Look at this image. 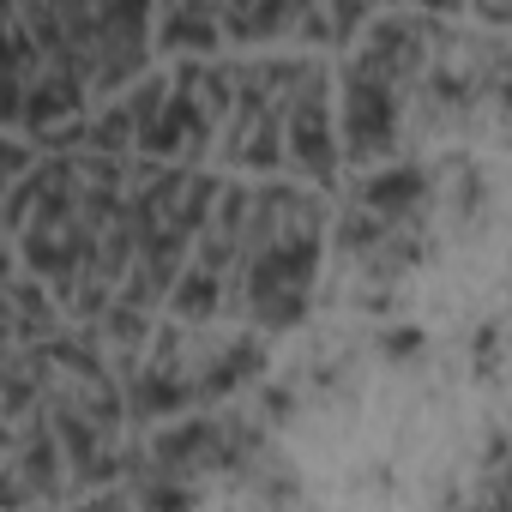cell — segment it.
I'll list each match as a JSON object with an SVG mask.
<instances>
[{
    "instance_id": "4",
    "label": "cell",
    "mask_w": 512,
    "mask_h": 512,
    "mask_svg": "<svg viewBox=\"0 0 512 512\" xmlns=\"http://www.w3.org/2000/svg\"><path fill=\"white\" fill-rule=\"evenodd\" d=\"M332 73L320 61H296V79H290V109H284V151H290V169L314 175V181H332L338 169V127H332Z\"/></svg>"
},
{
    "instance_id": "11",
    "label": "cell",
    "mask_w": 512,
    "mask_h": 512,
    "mask_svg": "<svg viewBox=\"0 0 512 512\" xmlns=\"http://www.w3.org/2000/svg\"><path fill=\"white\" fill-rule=\"evenodd\" d=\"M386 338H392V344H386L392 356H410V350H416V332H410V326H398V332H386Z\"/></svg>"
},
{
    "instance_id": "10",
    "label": "cell",
    "mask_w": 512,
    "mask_h": 512,
    "mask_svg": "<svg viewBox=\"0 0 512 512\" xmlns=\"http://www.w3.org/2000/svg\"><path fill=\"white\" fill-rule=\"evenodd\" d=\"M73 512H139V500L133 494H121V488H97L91 500H79Z\"/></svg>"
},
{
    "instance_id": "5",
    "label": "cell",
    "mask_w": 512,
    "mask_h": 512,
    "mask_svg": "<svg viewBox=\"0 0 512 512\" xmlns=\"http://www.w3.org/2000/svg\"><path fill=\"white\" fill-rule=\"evenodd\" d=\"M260 368H266V344H260V338L205 344V350H199V374H193L199 404H211V398H229V392L253 386V380H260Z\"/></svg>"
},
{
    "instance_id": "1",
    "label": "cell",
    "mask_w": 512,
    "mask_h": 512,
    "mask_svg": "<svg viewBox=\"0 0 512 512\" xmlns=\"http://www.w3.org/2000/svg\"><path fill=\"white\" fill-rule=\"evenodd\" d=\"M320 272V205L302 187H253L241 260L229 284V314H247L260 332H290L314 302Z\"/></svg>"
},
{
    "instance_id": "2",
    "label": "cell",
    "mask_w": 512,
    "mask_h": 512,
    "mask_svg": "<svg viewBox=\"0 0 512 512\" xmlns=\"http://www.w3.org/2000/svg\"><path fill=\"white\" fill-rule=\"evenodd\" d=\"M434 37H440V25L416 19V13L368 19V37L356 43L350 67H344V151L356 163H374L398 145L404 91L416 85Z\"/></svg>"
},
{
    "instance_id": "8",
    "label": "cell",
    "mask_w": 512,
    "mask_h": 512,
    "mask_svg": "<svg viewBox=\"0 0 512 512\" xmlns=\"http://www.w3.org/2000/svg\"><path fill=\"white\" fill-rule=\"evenodd\" d=\"M157 37H163V49H193V61H205V49L223 43V19H217V7H169V13H157Z\"/></svg>"
},
{
    "instance_id": "9",
    "label": "cell",
    "mask_w": 512,
    "mask_h": 512,
    "mask_svg": "<svg viewBox=\"0 0 512 512\" xmlns=\"http://www.w3.org/2000/svg\"><path fill=\"white\" fill-rule=\"evenodd\" d=\"M133 500H139V512H193V482H187V476H169V470H145V464H139Z\"/></svg>"
},
{
    "instance_id": "3",
    "label": "cell",
    "mask_w": 512,
    "mask_h": 512,
    "mask_svg": "<svg viewBox=\"0 0 512 512\" xmlns=\"http://www.w3.org/2000/svg\"><path fill=\"white\" fill-rule=\"evenodd\" d=\"M55 25H61V37L79 55L91 97H115L121 85L151 79L145 73V43H151L157 13L139 7V0H109V7H55Z\"/></svg>"
},
{
    "instance_id": "7",
    "label": "cell",
    "mask_w": 512,
    "mask_h": 512,
    "mask_svg": "<svg viewBox=\"0 0 512 512\" xmlns=\"http://www.w3.org/2000/svg\"><path fill=\"white\" fill-rule=\"evenodd\" d=\"M223 19V43H272V37H302L308 7L290 0H241V7H217Z\"/></svg>"
},
{
    "instance_id": "6",
    "label": "cell",
    "mask_w": 512,
    "mask_h": 512,
    "mask_svg": "<svg viewBox=\"0 0 512 512\" xmlns=\"http://www.w3.org/2000/svg\"><path fill=\"white\" fill-rule=\"evenodd\" d=\"M428 193H434V187H428V169L392 163V169H380V175H368V181L356 187V211H368V217H380V223H416V211H422Z\"/></svg>"
}]
</instances>
